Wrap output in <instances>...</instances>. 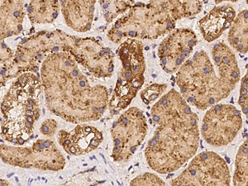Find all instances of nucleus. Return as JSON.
<instances>
[{"label": "nucleus", "mask_w": 248, "mask_h": 186, "mask_svg": "<svg viewBox=\"0 0 248 186\" xmlns=\"http://www.w3.org/2000/svg\"><path fill=\"white\" fill-rule=\"evenodd\" d=\"M40 78L47 109L65 121H98L108 107L107 88L91 85L68 52L49 55L40 69Z\"/></svg>", "instance_id": "1"}, {"label": "nucleus", "mask_w": 248, "mask_h": 186, "mask_svg": "<svg viewBox=\"0 0 248 186\" xmlns=\"http://www.w3.org/2000/svg\"><path fill=\"white\" fill-rule=\"evenodd\" d=\"M155 126L145 149L150 168L166 175L186 165L200 145L198 116L181 93L172 89L151 109Z\"/></svg>", "instance_id": "2"}, {"label": "nucleus", "mask_w": 248, "mask_h": 186, "mask_svg": "<svg viewBox=\"0 0 248 186\" xmlns=\"http://www.w3.org/2000/svg\"><path fill=\"white\" fill-rule=\"evenodd\" d=\"M215 65L206 51H198L178 70L175 83L189 105L205 110L229 97L240 80L233 51L224 43L212 47Z\"/></svg>", "instance_id": "3"}, {"label": "nucleus", "mask_w": 248, "mask_h": 186, "mask_svg": "<svg viewBox=\"0 0 248 186\" xmlns=\"http://www.w3.org/2000/svg\"><path fill=\"white\" fill-rule=\"evenodd\" d=\"M203 9L201 0H150L135 3L108 32V38L121 44L128 38L155 40L175 29L179 20L195 17Z\"/></svg>", "instance_id": "4"}, {"label": "nucleus", "mask_w": 248, "mask_h": 186, "mask_svg": "<svg viewBox=\"0 0 248 186\" xmlns=\"http://www.w3.org/2000/svg\"><path fill=\"white\" fill-rule=\"evenodd\" d=\"M41 79L32 72L20 75L1 103V138L15 146L31 140L40 118Z\"/></svg>", "instance_id": "5"}, {"label": "nucleus", "mask_w": 248, "mask_h": 186, "mask_svg": "<svg viewBox=\"0 0 248 186\" xmlns=\"http://www.w3.org/2000/svg\"><path fill=\"white\" fill-rule=\"evenodd\" d=\"M79 38L62 30L38 31L23 38L17 45L9 71L1 77V86L22 74L36 73L51 54L68 52L72 55Z\"/></svg>", "instance_id": "6"}, {"label": "nucleus", "mask_w": 248, "mask_h": 186, "mask_svg": "<svg viewBox=\"0 0 248 186\" xmlns=\"http://www.w3.org/2000/svg\"><path fill=\"white\" fill-rule=\"evenodd\" d=\"M118 54L121 68L109 99L108 108L112 116L127 109L145 82L146 62L141 41L134 38L125 40L120 44Z\"/></svg>", "instance_id": "7"}, {"label": "nucleus", "mask_w": 248, "mask_h": 186, "mask_svg": "<svg viewBox=\"0 0 248 186\" xmlns=\"http://www.w3.org/2000/svg\"><path fill=\"white\" fill-rule=\"evenodd\" d=\"M0 156L3 163L24 169L60 171L65 166V156L51 139H38L30 147L1 144Z\"/></svg>", "instance_id": "8"}, {"label": "nucleus", "mask_w": 248, "mask_h": 186, "mask_svg": "<svg viewBox=\"0 0 248 186\" xmlns=\"http://www.w3.org/2000/svg\"><path fill=\"white\" fill-rule=\"evenodd\" d=\"M147 130V118L142 110L136 107L125 110L111 128L113 161H129L143 142Z\"/></svg>", "instance_id": "9"}, {"label": "nucleus", "mask_w": 248, "mask_h": 186, "mask_svg": "<svg viewBox=\"0 0 248 186\" xmlns=\"http://www.w3.org/2000/svg\"><path fill=\"white\" fill-rule=\"evenodd\" d=\"M228 164L217 153L203 152L195 155L188 167L170 182V186H229Z\"/></svg>", "instance_id": "10"}, {"label": "nucleus", "mask_w": 248, "mask_h": 186, "mask_svg": "<svg viewBox=\"0 0 248 186\" xmlns=\"http://www.w3.org/2000/svg\"><path fill=\"white\" fill-rule=\"evenodd\" d=\"M243 126L239 110L231 105H213L203 117L201 133L203 140L213 147L228 146Z\"/></svg>", "instance_id": "11"}, {"label": "nucleus", "mask_w": 248, "mask_h": 186, "mask_svg": "<svg viewBox=\"0 0 248 186\" xmlns=\"http://www.w3.org/2000/svg\"><path fill=\"white\" fill-rule=\"evenodd\" d=\"M197 43V36L191 29H175L170 31L158 47L162 70L167 74L176 73L189 59Z\"/></svg>", "instance_id": "12"}, {"label": "nucleus", "mask_w": 248, "mask_h": 186, "mask_svg": "<svg viewBox=\"0 0 248 186\" xmlns=\"http://www.w3.org/2000/svg\"><path fill=\"white\" fill-rule=\"evenodd\" d=\"M104 140L101 131L88 124H79L71 131L61 130L57 134L58 143L71 155H82L98 148Z\"/></svg>", "instance_id": "13"}, {"label": "nucleus", "mask_w": 248, "mask_h": 186, "mask_svg": "<svg viewBox=\"0 0 248 186\" xmlns=\"http://www.w3.org/2000/svg\"><path fill=\"white\" fill-rule=\"evenodd\" d=\"M66 25L74 31L86 32L92 29L96 0H59Z\"/></svg>", "instance_id": "14"}, {"label": "nucleus", "mask_w": 248, "mask_h": 186, "mask_svg": "<svg viewBox=\"0 0 248 186\" xmlns=\"http://www.w3.org/2000/svg\"><path fill=\"white\" fill-rule=\"evenodd\" d=\"M236 16L235 9L229 4L214 8L198 23L203 39L211 43L219 38L224 31L230 29Z\"/></svg>", "instance_id": "15"}, {"label": "nucleus", "mask_w": 248, "mask_h": 186, "mask_svg": "<svg viewBox=\"0 0 248 186\" xmlns=\"http://www.w3.org/2000/svg\"><path fill=\"white\" fill-rule=\"evenodd\" d=\"M26 0H0V38L17 36L23 31Z\"/></svg>", "instance_id": "16"}, {"label": "nucleus", "mask_w": 248, "mask_h": 186, "mask_svg": "<svg viewBox=\"0 0 248 186\" xmlns=\"http://www.w3.org/2000/svg\"><path fill=\"white\" fill-rule=\"evenodd\" d=\"M59 0H30L27 14L31 25L51 24L59 15Z\"/></svg>", "instance_id": "17"}, {"label": "nucleus", "mask_w": 248, "mask_h": 186, "mask_svg": "<svg viewBox=\"0 0 248 186\" xmlns=\"http://www.w3.org/2000/svg\"><path fill=\"white\" fill-rule=\"evenodd\" d=\"M229 43L235 51L241 54L248 52V10L240 12L229 31Z\"/></svg>", "instance_id": "18"}, {"label": "nucleus", "mask_w": 248, "mask_h": 186, "mask_svg": "<svg viewBox=\"0 0 248 186\" xmlns=\"http://www.w3.org/2000/svg\"><path fill=\"white\" fill-rule=\"evenodd\" d=\"M102 14L108 23L113 21L120 15H124L134 4V0H99Z\"/></svg>", "instance_id": "19"}, {"label": "nucleus", "mask_w": 248, "mask_h": 186, "mask_svg": "<svg viewBox=\"0 0 248 186\" xmlns=\"http://www.w3.org/2000/svg\"><path fill=\"white\" fill-rule=\"evenodd\" d=\"M232 184L234 186H248V138L237 152Z\"/></svg>", "instance_id": "20"}, {"label": "nucleus", "mask_w": 248, "mask_h": 186, "mask_svg": "<svg viewBox=\"0 0 248 186\" xmlns=\"http://www.w3.org/2000/svg\"><path fill=\"white\" fill-rule=\"evenodd\" d=\"M167 89L166 84H153L146 88L141 93V98L146 105H151Z\"/></svg>", "instance_id": "21"}, {"label": "nucleus", "mask_w": 248, "mask_h": 186, "mask_svg": "<svg viewBox=\"0 0 248 186\" xmlns=\"http://www.w3.org/2000/svg\"><path fill=\"white\" fill-rule=\"evenodd\" d=\"M129 184L130 186H166L167 185L155 174L148 173V172L134 178Z\"/></svg>", "instance_id": "22"}, {"label": "nucleus", "mask_w": 248, "mask_h": 186, "mask_svg": "<svg viewBox=\"0 0 248 186\" xmlns=\"http://www.w3.org/2000/svg\"><path fill=\"white\" fill-rule=\"evenodd\" d=\"M15 52L6 45L4 41L1 42V77L4 76L11 66Z\"/></svg>", "instance_id": "23"}, {"label": "nucleus", "mask_w": 248, "mask_h": 186, "mask_svg": "<svg viewBox=\"0 0 248 186\" xmlns=\"http://www.w3.org/2000/svg\"><path fill=\"white\" fill-rule=\"evenodd\" d=\"M239 93L238 104L243 114L248 119V71L242 79Z\"/></svg>", "instance_id": "24"}, {"label": "nucleus", "mask_w": 248, "mask_h": 186, "mask_svg": "<svg viewBox=\"0 0 248 186\" xmlns=\"http://www.w3.org/2000/svg\"><path fill=\"white\" fill-rule=\"evenodd\" d=\"M57 127H58V124L55 119H46L41 125L40 132L43 136H45L46 138L51 139L56 135Z\"/></svg>", "instance_id": "25"}, {"label": "nucleus", "mask_w": 248, "mask_h": 186, "mask_svg": "<svg viewBox=\"0 0 248 186\" xmlns=\"http://www.w3.org/2000/svg\"><path fill=\"white\" fill-rule=\"evenodd\" d=\"M238 0H215V3H223V2H232V3H235V2H237Z\"/></svg>", "instance_id": "26"}, {"label": "nucleus", "mask_w": 248, "mask_h": 186, "mask_svg": "<svg viewBox=\"0 0 248 186\" xmlns=\"http://www.w3.org/2000/svg\"><path fill=\"white\" fill-rule=\"evenodd\" d=\"M3 185H4V186H9V182H6L5 181L1 180V186H3Z\"/></svg>", "instance_id": "27"}, {"label": "nucleus", "mask_w": 248, "mask_h": 186, "mask_svg": "<svg viewBox=\"0 0 248 186\" xmlns=\"http://www.w3.org/2000/svg\"><path fill=\"white\" fill-rule=\"evenodd\" d=\"M246 1H247V3L248 4V0H246Z\"/></svg>", "instance_id": "28"}]
</instances>
